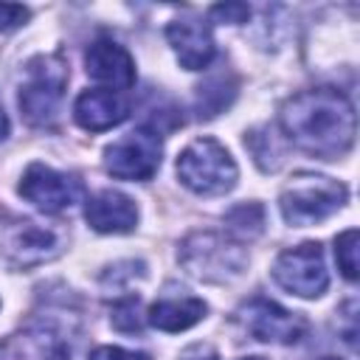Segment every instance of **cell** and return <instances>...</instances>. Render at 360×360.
<instances>
[{"label":"cell","mask_w":360,"mask_h":360,"mask_svg":"<svg viewBox=\"0 0 360 360\" xmlns=\"http://www.w3.org/2000/svg\"><path fill=\"white\" fill-rule=\"evenodd\" d=\"M6 250L14 264L31 267V264L48 262L59 253V233L51 228H42L37 222H20V228L11 233Z\"/></svg>","instance_id":"obj_15"},{"label":"cell","mask_w":360,"mask_h":360,"mask_svg":"<svg viewBox=\"0 0 360 360\" xmlns=\"http://www.w3.org/2000/svg\"><path fill=\"white\" fill-rule=\"evenodd\" d=\"M28 20V8L17 3H0V31H11Z\"/></svg>","instance_id":"obj_21"},{"label":"cell","mask_w":360,"mask_h":360,"mask_svg":"<svg viewBox=\"0 0 360 360\" xmlns=\"http://www.w3.org/2000/svg\"><path fill=\"white\" fill-rule=\"evenodd\" d=\"M90 360H149V354L143 352H129V349H121V346H98Z\"/></svg>","instance_id":"obj_23"},{"label":"cell","mask_w":360,"mask_h":360,"mask_svg":"<svg viewBox=\"0 0 360 360\" xmlns=\"http://www.w3.org/2000/svg\"><path fill=\"white\" fill-rule=\"evenodd\" d=\"M166 37L186 70H202L214 59V37L211 28L200 20H174L166 28Z\"/></svg>","instance_id":"obj_14"},{"label":"cell","mask_w":360,"mask_h":360,"mask_svg":"<svg viewBox=\"0 0 360 360\" xmlns=\"http://www.w3.org/2000/svg\"><path fill=\"white\" fill-rule=\"evenodd\" d=\"M84 219L98 233H129L138 222V208L127 194L115 188H104L87 200Z\"/></svg>","instance_id":"obj_13"},{"label":"cell","mask_w":360,"mask_h":360,"mask_svg":"<svg viewBox=\"0 0 360 360\" xmlns=\"http://www.w3.org/2000/svg\"><path fill=\"white\" fill-rule=\"evenodd\" d=\"M211 17L236 25V22H245V20L250 17V8L242 6V3H225V6H214V8H211Z\"/></svg>","instance_id":"obj_22"},{"label":"cell","mask_w":360,"mask_h":360,"mask_svg":"<svg viewBox=\"0 0 360 360\" xmlns=\"http://www.w3.org/2000/svg\"><path fill=\"white\" fill-rule=\"evenodd\" d=\"M8 135V118H6V110H3V101H0V141Z\"/></svg>","instance_id":"obj_24"},{"label":"cell","mask_w":360,"mask_h":360,"mask_svg":"<svg viewBox=\"0 0 360 360\" xmlns=\"http://www.w3.org/2000/svg\"><path fill=\"white\" fill-rule=\"evenodd\" d=\"M84 65H87L90 79L107 84L115 93L129 90L135 84V62H132L129 51L124 45H118L115 39L98 37L96 42H90V48L84 53Z\"/></svg>","instance_id":"obj_10"},{"label":"cell","mask_w":360,"mask_h":360,"mask_svg":"<svg viewBox=\"0 0 360 360\" xmlns=\"http://www.w3.org/2000/svg\"><path fill=\"white\" fill-rule=\"evenodd\" d=\"M357 242H360V236H357L354 228L343 231V233L335 239V259H338L340 273H343L349 281L357 278Z\"/></svg>","instance_id":"obj_18"},{"label":"cell","mask_w":360,"mask_h":360,"mask_svg":"<svg viewBox=\"0 0 360 360\" xmlns=\"http://www.w3.org/2000/svg\"><path fill=\"white\" fill-rule=\"evenodd\" d=\"M160 132L152 127H138L107 146L104 166L118 180H149L160 169Z\"/></svg>","instance_id":"obj_5"},{"label":"cell","mask_w":360,"mask_h":360,"mask_svg":"<svg viewBox=\"0 0 360 360\" xmlns=\"http://www.w3.org/2000/svg\"><path fill=\"white\" fill-rule=\"evenodd\" d=\"M205 312H208L205 301L191 298V295H186V298H160L149 307L146 321L160 332H183V329L200 323L205 318Z\"/></svg>","instance_id":"obj_16"},{"label":"cell","mask_w":360,"mask_h":360,"mask_svg":"<svg viewBox=\"0 0 360 360\" xmlns=\"http://www.w3.org/2000/svg\"><path fill=\"white\" fill-rule=\"evenodd\" d=\"M225 228H228L231 236H236V239H242V242L259 236L262 228H264V211H262V205H256V202H242V205H236V208L225 217Z\"/></svg>","instance_id":"obj_17"},{"label":"cell","mask_w":360,"mask_h":360,"mask_svg":"<svg viewBox=\"0 0 360 360\" xmlns=\"http://www.w3.org/2000/svg\"><path fill=\"white\" fill-rule=\"evenodd\" d=\"M225 90V79L219 76V79H211L205 87H200V98H197V104H200V115H217L222 107H228V101L233 98V93H222Z\"/></svg>","instance_id":"obj_19"},{"label":"cell","mask_w":360,"mask_h":360,"mask_svg":"<svg viewBox=\"0 0 360 360\" xmlns=\"http://www.w3.org/2000/svg\"><path fill=\"white\" fill-rule=\"evenodd\" d=\"M183 262L200 278H222L228 273H239L242 267V256L211 233L191 236L183 245Z\"/></svg>","instance_id":"obj_11"},{"label":"cell","mask_w":360,"mask_h":360,"mask_svg":"<svg viewBox=\"0 0 360 360\" xmlns=\"http://www.w3.org/2000/svg\"><path fill=\"white\" fill-rule=\"evenodd\" d=\"M273 278L292 295L301 298H318L329 287V273L323 262V248L318 242L295 245L284 253H278L273 264Z\"/></svg>","instance_id":"obj_6"},{"label":"cell","mask_w":360,"mask_h":360,"mask_svg":"<svg viewBox=\"0 0 360 360\" xmlns=\"http://www.w3.org/2000/svg\"><path fill=\"white\" fill-rule=\"evenodd\" d=\"M349 191L343 183L312 174V172H298L290 177V183L281 188L278 208L287 225L292 228H307L315 222H323L332 217L338 208H343Z\"/></svg>","instance_id":"obj_2"},{"label":"cell","mask_w":360,"mask_h":360,"mask_svg":"<svg viewBox=\"0 0 360 360\" xmlns=\"http://www.w3.org/2000/svg\"><path fill=\"white\" fill-rule=\"evenodd\" d=\"M186 360H219L217 354H200V357H186Z\"/></svg>","instance_id":"obj_25"},{"label":"cell","mask_w":360,"mask_h":360,"mask_svg":"<svg viewBox=\"0 0 360 360\" xmlns=\"http://www.w3.org/2000/svg\"><path fill=\"white\" fill-rule=\"evenodd\" d=\"M112 326L121 332H141V315H138V298H121L112 307Z\"/></svg>","instance_id":"obj_20"},{"label":"cell","mask_w":360,"mask_h":360,"mask_svg":"<svg viewBox=\"0 0 360 360\" xmlns=\"http://www.w3.org/2000/svg\"><path fill=\"white\" fill-rule=\"evenodd\" d=\"M281 127L298 149L335 160L354 143V107L335 87L301 90L281 107Z\"/></svg>","instance_id":"obj_1"},{"label":"cell","mask_w":360,"mask_h":360,"mask_svg":"<svg viewBox=\"0 0 360 360\" xmlns=\"http://www.w3.org/2000/svg\"><path fill=\"white\" fill-rule=\"evenodd\" d=\"M177 177L194 194L217 197L236 186L239 169L219 141L197 138L177 155Z\"/></svg>","instance_id":"obj_3"},{"label":"cell","mask_w":360,"mask_h":360,"mask_svg":"<svg viewBox=\"0 0 360 360\" xmlns=\"http://www.w3.org/2000/svg\"><path fill=\"white\" fill-rule=\"evenodd\" d=\"M28 79L20 90V110L28 118V124L45 127L56 118L65 84H68V68L59 56H37L25 68Z\"/></svg>","instance_id":"obj_4"},{"label":"cell","mask_w":360,"mask_h":360,"mask_svg":"<svg viewBox=\"0 0 360 360\" xmlns=\"http://www.w3.org/2000/svg\"><path fill=\"white\" fill-rule=\"evenodd\" d=\"M323 360H335V357H323Z\"/></svg>","instance_id":"obj_27"},{"label":"cell","mask_w":360,"mask_h":360,"mask_svg":"<svg viewBox=\"0 0 360 360\" xmlns=\"http://www.w3.org/2000/svg\"><path fill=\"white\" fill-rule=\"evenodd\" d=\"M245 360H264V357H245Z\"/></svg>","instance_id":"obj_26"},{"label":"cell","mask_w":360,"mask_h":360,"mask_svg":"<svg viewBox=\"0 0 360 360\" xmlns=\"http://www.w3.org/2000/svg\"><path fill=\"white\" fill-rule=\"evenodd\" d=\"M20 194L45 214H59L79 202L82 183L73 174L56 172L45 163H31L20 180Z\"/></svg>","instance_id":"obj_8"},{"label":"cell","mask_w":360,"mask_h":360,"mask_svg":"<svg viewBox=\"0 0 360 360\" xmlns=\"http://www.w3.org/2000/svg\"><path fill=\"white\" fill-rule=\"evenodd\" d=\"M242 329L262 343H295L307 335V321L267 298H253L236 312Z\"/></svg>","instance_id":"obj_7"},{"label":"cell","mask_w":360,"mask_h":360,"mask_svg":"<svg viewBox=\"0 0 360 360\" xmlns=\"http://www.w3.org/2000/svg\"><path fill=\"white\" fill-rule=\"evenodd\" d=\"M3 360H70V338L51 318H39L6 343Z\"/></svg>","instance_id":"obj_9"},{"label":"cell","mask_w":360,"mask_h":360,"mask_svg":"<svg viewBox=\"0 0 360 360\" xmlns=\"http://www.w3.org/2000/svg\"><path fill=\"white\" fill-rule=\"evenodd\" d=\"M129 115V101L115 90H84L73 104V118L87 132H104Z\"/></svg>","instance_id":"obj_12"}]
</instances>
